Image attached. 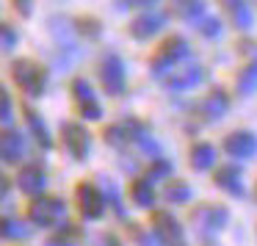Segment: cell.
<instances>
[{"label": "cell", "instance_id": "6da1fadb", "mask_svg": "<svg viewBox=\"0 0 257 246\" xmlns=\"http://www.w3.org/2000/svg\"><path fill=\"white\" fill-rule=\"evenodd\" d=\"M191 58V45L185 36L174 34L169 36V39L161 42V47H158V53L150 58V69L152 75H155L158 80H166L169 75L177 69V64H185Z\"/></svg>", "mask_w": 257, "mask_h": 246}, {"label": "cell", "instance_id": "7a4b0ae2", "mask_svg": "<svg viewBox=\"0 0 257 246\" xmlns=\"http://www.w3.org/2000/svg\"><path fill=\"white\" fill-rule=\"evenodd\" d=\"M12 78L28 97H42L47 91V69L31 58H20L12 64Z\"/></svg>", "mask_w": 257, "mask_h": 246}, {"label": "cell", "instance_id": "3957f363", "mask_svg": "<svg viewBox=\"0 0 257 246\" xmlns=\"http://www.w3.org/2000/svg\"><path fill=\"white\" fill-rule=\"evenodd\" d=\"M28 218L36 227H58L67 218V202L58 196H36L28 205Z\"/></svg>", "mask_w": 257, "mask_h": 246}, {"label": "cell", "instance_id": "277c9868", "mask_svg": "<svg viewBox=\"0 0 257 246\" xmlns=\"http://www.w3.org/2000/svg\"><path fill=\"white\" fill-rule=\"evenodd\" d=\"M97 78H100V86L105 94L119 97L124 89H127V72H124V61L116 56V53H105L100 58V69H97Z\"/></svg>", "mask_w": 257, "mask_h": 246}, {"label": "cell", "instance_id": "5b68a950", "mask_svg": "<svg viewBox=\"0 0 257 246\" xmlns=\"http://www.w3.org/2000/svg\"><path fill=\"white\" fill-rule=\"evenodd\" d=\"M152 232H155L161 246H188L185 229L169 210H155L152 213Z\"/></svg>", "mask_w": 257, "mask_h": 246}, {"label": "cell", "instance_id": "8992f818", "mask_svg": "<svg viewBox=\"0 0 257 246\" xmlns=\"http://www.w3.org/2000/svg\"><path fill=\"white\" fill-rule=\"evenodd\" d=\"M166 23H169V14L147 9V12H141L139 17L130 20L127 31H130V36H133V39H139V42H150L152 36H158L163 28H166Z\"/></svg>", "mask_w": 257, "mask_h": 246}, {"label": "cell", "instance_id": "52a82bcc", "mask_svg": "<svg viewBox=\"0 0 257 246\" xmlns=\"http://www.w3.org/2000/svg\"><path fill=\"white\" fill-rule=\"evenodd\" d=\"M61 141L64 150L75 158V161H86L91 152V133L80 122H67L61 128Z\"/></svg>", "mask_w": 257, "mask_h": 246}, {"label": "cell", "instance_id": "ba28073f", "mask_svg": "<svg viewBox=\"0 0 257 246\" xmlns=\"http://www.w3.org/2000/svg\"><path fill=\"white\" fill-rule=\"evenodd\" d=\"M191 221L199 232H218L229 224V210L224 205H199L191 213Z\"/></svg>", "mask_w": 257, "mask_h": 246}, {"label": "cell", "instance_id": "9c48e42d", "mask_svg": "<svg viewBox=\"0 0 257 246\" xmlns=\"http://www.w3.org/2000/svg\"><path fill=\"white\" fill-rule=\"evenodd\" d=\"M72 100H75V105H78V111L83 119H91V122H94V119H102V105H100L94 89H91V83L86 78L72 80Z\"/></svg>", "mask_w": 257, "mask_h": 246}, {"label": "cell", "instance_id": "30bf717a", "mask_svg": "<svg viewBox=\"0 0 257 246\" xmlns=\"http://www.w3.org/2000/svg\"><path fill=\"white\" fill-rule=\"evenodd\" d=\"M75 199H78L80 216L89 218V221H94V218H100L102 213H105V196H102V191L91 183H80L78 188H75Z\"/></svg>", "mask_w": 257, "mask_h": 246}, {"label": "cell", "instance_id": "8fae6325", "mask_svg": "<svg viewBox=\"0 0 257 246\" xmlns=\"http://www.w3.org/2000/svg\"><path fill=\"white\" fill-rule=\"evenodd\" d=\"M224 152L235 161H251L257 155V136L251 130H232L224 136Z\"/></svg>", "mask_w": 257, "mask_h": 246}, {"label": "cell", "instance_id": "7c38bea8", "mask_svg": "<svg viewBox=\"0 0 257 246\" xmlns=\"http://www.w3.org/2000/svg\"><path fill=\"white\" fill-rule=\"evenodd\" d=\"M213 183H216L224 194H229V196H243L246 194L243 172H240V166H235V161L218 166L216 172H213Z\"/></svg>", "mask_w": 257, "mask_h": 246}, {"label": "cell", "instance_id": "4fadbf2b", "mask_svg": "<svg viewBox=\"0 0 257 246\" xmlns=\"http://www.w3.org/2000/svg\"><path fill=\"white\" fill-rule=\"evenodd\" d=\"M144 133H147V128L139 119H124V122H116L111 128H105V141L111 147H124L130 141H139Z\"/></svg>", "mask_w": 257, "mask_h": 246}, {"label": "cell", "instance_id": "5bb4252c", "mask_svg": "<svg viewBox=\"0 0 257 246\" xmlns=\"http://www.w3.org/2000/svg\"><path fill=\"white\" fill-rule=\"evenodd\" d=\"M28 152V139L20 130H0V161L20 163Z\"/></svg>", "mask_w": 257, "mask_h": 246}, {"label": "cell", "instance_id": "9a60e30c", "mask_svg": "<svg viewBox=\"0 0 257 246\" xmlns=\"http://www.w3.org/2000/svg\"><path fill=\"white\" fill-rule=\"evenodd\" d=\"M202 80H205V69L199 64H188L183 69H174L163 83H166L169 91H188V89H196Z\"/></svg>", "mask_w": 257, "mask_h": 246}, {"label": "cell", "instance_id": "2e32d148", "mask_svg": "<svg viewBox=\"0 0 257 246\" xmlns=\"http://www.w3.org/2000/svg\"><path fill=\"white\" fill-rule=\"evenodd\" d=\"M199 111L205 113L207 122H218V119H224L227 111H229V94L221 89V86H213V89L205 94V100L199 102Z\"/></svg>", "mask_w": 257, "mask_h": 246}, {"label": "cell", "instance_id": "e0dca14e", "mask_svg": "<svg viewBox=\"0 0 257 246\" xmlns=\"http://www.w3.org/2000/svg\"><path fill=\"white\" fill-rule=\"evenodd\" d=\"M17 185H20V191H25L28 196H39L42 191L47 188V172L42 166H36V163H28V166L17 174Z\"/></svg>", "mask_w": 257, "mask_h": 246}, {"label": "cell", "instance_id": "ac0fdd59", "mask_svg": "<svg viewBox=\"0 0 257 246\" xmlns=\"http://www.w3.org/2000/svg\"><path fill=\"white\" fill-rule=\"evenodd\" d=\"M216 161H218V150L210 141H196V144H191L188 163H191L194 172H210V169L216 166Z\"/></svg>", "mask_w": 257, "mask_h": 246}, {"label": "cell", "instance_id": "d6986e66", "mask_svg": "<svg viewBox=\"0 0 257 246\" xmlns=\"http://www.w3.org/2000/svg\"><path fill=\"white\" fill-rule=\"evenodd\" d=\"M221 3V9L229 14V20H232V25L238 31H249L251 23H254V12H251L249 0H218Z\"/></svg>", "mask_w": 257, "mask_h": 246}, {"label": "cell", "instance_id": "ffe728a7", "mask_svg": "<svg viewBox=\"0 0 257 246\" xmlns=\"http://www.w3.org/2000/svg\"><path fill=\"white\" fill-rule=\"evenodd\" d=\"M166 14H172L174 20L194 23L205 14V0H166Z\"/></svg>", "mask_w": 257, "mask_h": 246}, {"label": "cell", "instance_id": "44dd1931", "mask_svg": "<svg viewBox=\"0 0 257 246\" xmlns=\"http://www.w3.org/2000/svg\"><path fill=\"white\" fill-rule=\"evenodd\" d=\"M155 199H158V194H155V185H152L150 180L139 177V180L130 183V202H133L136 207L150 210V207H155Z\"/></svg>", "mask_w": 257, "mask_h": 246}, {"label": "cell", "instance_id": "7402d4cb", "mask_svg": "<svg viewBox=\"0 0 257 246\" xmlns=\"http://www.w3.org/2000/svg\"><path fill=\"white\" fill-rule=\"evenodd\" d=\"M163 199L169 202V205H188L191 199H194V188H191V183H185V180H166V188H163Z\"/></svg>", "mask_w": 257, "mask_h": 246}, {"label": "cell", "instance_id": "603a6c76", "mask_svg": "<svg viewBox=\"0 0 257 246\" xmlns=\"http://www.w3.org/2000/svg\"><path fill=\"white\" fill-rule=\"evenodd\" d=\"M235 86H238V94L240 97H249V94H254V91H257V56H254V61H249L238 72Z\"/></svg>", "mask_w": 257, "mask_h": 246}, {"label": "cell", "instance_id": "cb8c5ba5", "mask_svg": "<svg viewBox=\"0 0 257 246\" xmlns=\"http://www.w3.org/2000/svg\"><path fill=\"white\" fill-rule=\"evenodd\" d=\"M25 122H28V130H31V133H34V139L39 141V144L45 147V150H47V147H53L50 130H47L45 119H42L39 113H36V111H31V108H28V111H25Z\"/></svg>", "mask_w": 257, "mask_h": 246}, {"label": "cell", "instance_id": "d4e9b609", "mask_svg": "<svg viewBox=\"0 0 257 246\" xmlns=\"http://www.w3.org/2000/svg\"><path fill=\"white\" fill-rule=\"evenodd\" d=\"M0 238L6 240H25L31 238V227L20 218H0Z\"/></svg>", "mask_w": 257, "mask_h": 246}, {"label": "cell", "instance_id": "484cf974", "mask_svg": "<svg viewBox=\"0 0 257 246\" xmlns=\"http://www.w3.org/2000/svg\"><path fill=\"white\" fill-rule=\"evenodd\" d=\"M194 28L199 36H205V39H218V36L224 34V25L218 17H210V14H202L199 20H194Z\"/></svg>", "mask_w": 257, "mask_h": 246}, {"label": "cell", "instance_id": "4316f807", "mask_svg": "<svg viewBox=\"0 0 257 246\" xmlns=\"http://www.w3.org/2000/svg\"><path fill=\"white\" fill-rule=\"evenodd\" d=\"M174 172V166H172V161L169 158H152V163H150V169H147V177L144 180H150L152 185L155 183H163V180H169V174Z\"/></svg>", "mask_w": 257, "mask_h": 246}, {"label": "cell", "instance_id": "83f0119b", "mask_svg": "<svg viewBox=\"0 0 257 246\" xmlns=\"http://www.w3.org/2000/svg\"><path fill=\"white\" fill-rule=\"evenodd\" d=\"M102 196H105V202H111V205L116 207L119 216H124V207H122V202H119V188L108 177H102Z\"/></svg>", "mask_w": 257, "mask_h": 246}, {"label": "cell", "instance_id": "f1b7e54d", "mask_svg": "<svg viewBox=\"0 0 257 246\" xmlns=\"http://www.w3.org/2000/svg\"><path fill=\"white\" fill-rule=\"evenodd\" d=\"M14 119V102L12 94L6 91V86L0 83V122H12Z\"/></svg>", "mask_w": 257, "mask_h": 246}, {"label": "cell", "instance_id": "f546056e", "mask_svg": "<svg viewBox=\"0 0 257 246\" xmlns=\"http://www.w3.org/2000/svg\"><path fill=\"white\" fill-rule=\"evenodd\" d=\"M75 28H78V34L89 36V39L100 36V23H97L94 17H80V20H75Z\"/></svg>", "mask_w": 257, "mask_h": 246}, {"label": "cell", "instance_id": "4dcf8cb0", "mask_svg": "<svg viewBox=\"0 0 257 246\" xmlns=\"http://www.w3.org/2000/svg\"><path fill=\"white\" fill-rule=\"evenodd\" d=\"M17 31L12 28V25H6V23H0V47L3 50H12L14 45H17Z\"/></svg>", "mask_w": 257, "mask_h": 246}, {"label": "cell", "instance_id": "1f68e13d", "mask_svg": "<svg viewBox=\"0 0 257 246\" xmlns=\"http://www.w3.org/2000/svg\"><path fill=\"white\" fill-rule=\"evenodd\" d=\"M158 0H116V9H152Z\"/></svg>", "mask_w": 257, "mask_h": 246}, {"label": "cell", "instance_id": "d6a6232c", "mask_svg": "<svg viewBox=\"0 0 257 246\" xmlns=\"http://www.w3.org/2000/svg\"><path fill=\"white\" fill-rule=\"evenodd\" d=\"M45 246H75V238H72V232H69V227H64V232L56 235V238H50Z\"/></svg>", "mask_w": 257, "mask_h": 246}, {"label": "cell", "instance_id": "836d02e7", "mask_svg": "<svg viewBox=\"0 0 257 246\" xmlns=\"http://www.w3.org/2000/svg\"><path fill=\"white\" fill-rule=\"evenodd\" d=\"M14 9H17L23 17H28L31 14V0H14Z\"/></svg>", "mask_w": 257, "mask_h": 246}, {"label": "cell", "instance_id": "e575fe53", "mask_svg": "<svg viewBox=\"0 0 257 246\" xmlns=\"http://www.w3.org/2000/svg\"><path fill=\"white\" fill-rule=\"evenodd\" d=\"M9 188H12V183H9V177H3V174H0V199H6Z\"/></svg>", "mask_w": 257, "mask_h": 246}, {"label": "cell", "instance_id": "d590c367", "mask_svg": "<svg viewBox=\"0 0 257 246\" xmlns=\"http://www.w3.org/2000/svg\"><path fill=\"white\" fill-rule=\"evenodd\" d=\"M105 246H122V243H119L116 235H105Z\"/></svg>", "mask_w": 257, "mask_h": 246}, {"label": "cell", "instance_id": "8d00e7d4", "mask_svg": "<svg viewBox=\"0 0 257 246\" xmlns=\"http://www.w3.org/2000/svg\"><path fill=\"white\" fill-rule=\"evenodd\" d=\"M141 246H158V243H155L152 238H144V243H141Z\"/></svg>", "mask_w": 257, "mask_h": 246}, {"label": "cell", "instance_id": "74e56055", "mask_svg": "<svg viewBox=\"0 0 257 246\" xmlns=\"http://www.w3.org/2000/svg\"><path fill=\"white\" fill-rule=\"evenodd\" d=\"M254 199H257V185H254Z\"/></svg>", "mask_w": 257, "mask_h": 246}]
</instances>
